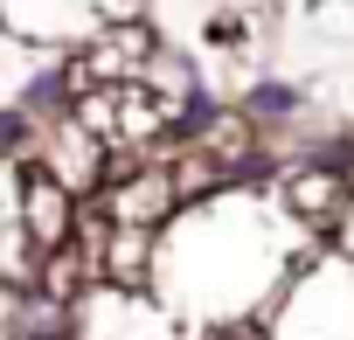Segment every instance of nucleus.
<instances>
[{
    "label": "nucleus",
    "mask_w": 354,
    "mask_h": 340,
    "mask_svg": "<svg viewBox=\"0 0 354 340\" xmlns=\"http://www.w3.org/2000/svg\"><path fill=\"white\" fill-rule=\"evenodd\" d=\"M209 340H271V333H264V326H250V319H223Z\"/></svg>",
    "instance_id": "6e6552de"
},
{
    "label": "nucleus",
    "mask_w": 354,
    "mask_h": 340,
    "mask_svg": "<svg viewBox=\"0 0 354 340\" xmlns=\"http://www.w3.org/2000/svg\"><path fill=\"white\" fill-rule=\"evenodd\" d=\"M0 28L21 35V42H42V49H77L104 21H97L91 0H0Z\"/></svg>",
    "instance_id": "20e7f679"
},
{
    "label": "nucleus",
    "mask_w": 354,
    "mask_h": 340,
    "mask_svg": "<svg viewBox=\"0 0 354 340\" xmlns=\"http://www.w3.org/2000/svg\"><path fill=\"white\" fill-rule=\"evenodd\" d=\"M70 111H77V125H84L111 160H132V153H146V146H160V139L174 132V111H167L139 77L91 84V91L70 97Z\"/></svg>",
    "instance_id": "f03ea898"
},
{
    "label": "nucleus",
    "mask_w": 354,
    "mask_h": 340,
    "mask_svg": "<svg viewBox=\"0 0 354 340\" xmlns=\"http://www.w3.org/2000/svg\"><path fill=\"white\" fill-rule=\"evenodd\" d=\"M243 111H250L257 125H285V118H299V91H292V84H250Z\"/></svg>",
    "instance_id": "423d86ee"
},
{
    "label": "nucleus",
    "mask_w": 354,
    "mask_h": 340,
    "mask_svg": "<svg viewBox=\"0 0 354 340\" xmlns=\"http://www.w3.org/2000/svg\"><path fill=\"white\" fill-rule=\"evenodd\" d=\"M319 236H326V250H333V257H347V264H354V195L333 209V223H326Z\"/></svg>",
    "instance_id": "0eeeda50"
},
{
    "label": "nucleus",
    "mask_w": 354,
    "mask_h": 340,
    "mask_svg": "<svg viewBox=\"0 0 354 340\" xmlns=\"http://www.w3.org/2000/svg\"><path fill=\"white\" fill-rule=\"evenodd\" d=\"M271 340H354V264L319 250L271 299Z\"/></svg>",
    "instance_id": "f257e3e1"
},
{
    "label": "nucleus",
    "mask_w": 354,
    "mask_h": 340,
    "mask_svg": "<svg viewBox=\"0 0 354 340\" xmlns=\"http://www.w3.org/2000/svg\"><path fill=\"white\" fill-rule=\"evenodd\" d=\"M347 195H354V167L340 160H299L285 174V216H299L306 229H326Z\"/></svg>",
    "instance_id": "39448f33"
},
{
    "label": "nucleus",
    "mask_w": 354,
    "mask_h": 340,
    "mask_svg": "<svg viewBox=\"0 0 354 340\" xmlns=\"http://www.w3.org/2000/svg\"><path fill=\"white\" fill-rule=\"evenodd\" d=\"M15 229L35 243V257L63 250L70 229H77V195L63 181H49L42 167H21V174H15Z\"/></svg>",
    "instance_id": "7ed1b4c3"
}]
</instances>
